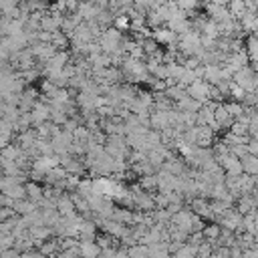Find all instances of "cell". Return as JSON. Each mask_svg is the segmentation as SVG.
<instances>
[{"label":"cell","instance_id":"6da1fadb","mask_svg":"<svg viewBox=\"0 0 258 258\" xmlns=\"http://www.w3.org/2000/svg\"><path fill=\"white\" fill-rule=\"evenodd\" d=\"M254 77H256V71H254L250 64H246V67L238 69V71L232 75V81H234L236 85H240L246 93H250V91H254Z\"/></svg>","mask_w":258,"mask_h":258},{"label":"cell","instance_id":"7a4b0ae2","mask_svg":"<svg viewBox=\"0 0 258 258\" xmlns=\"http://www.w3.org/2000/svg\"><path fill=\"white\" fill-rule=\"evenodd\" d=\"M216 159H218V163L222 165V169H224L226 175H240V173H244V171H242V161H240V157H236L232 151H228V153H224V155H220V157H216Z\"/></svg>","mask_w":258,"mask_h":258},{"label":"cell","instance_id":"3957f363","mask_svg":"<svg viewBox=\"0 0 258 258\" xmlns=\"http://www.w3.org/2000/svg\"><path fill=\"white\" fill-rule=\"evenodd\" d=\"M210 87H212V85H210L208 81H204V79H196L191 85L185 87V91H187L189 97L198 99V101L204 105L206 101H210Z\"/></svg>","mask_w":258,"mask_h":258},{"label":"cell","instance_id":"277c9868","mask_svg":"<svg viewBox=\"0 0 258 258\" xmlns=\"http://www.w3.org/2000/svg\"><path fill=\"white\" fill-rule=\"evenodd\" d=\"M151 38L161 46V44H177V34L173 32V30H169L167 26L163 28V26H157V28H153L151 30Z\"/></svg>","mask_w":258,"mask_h":258},{"label":"cell","instance_id":"5b68a950","mask_svg":"<svg viewBox=\"0 0 258 258\" xmlns=\"http://www.w3.org/2000/svg\"><path fill=\"white\" fill-rule=\"evenodd\" d=\"M54 206H56V210H58L60 216H73V214H79L77 208H75V202H73V198H71L69 194H60V196L56 198Z\"/></svg>","mask_w":258,"mask_h":258},{"label":"cell","instance_id":"8992f818","mask_svg":"<svg viewBox=\"0 0 258 258\" xmlns=\"http://www.w3.org/2000/svg\"><path fill=\"white\" fill-rule=\"evenodd\" d=\"M202 79H204V81H208L210 85L220 83V81L224 79V75H222V64H218V62L204 64V77H202Z\"/></svg>","mask_w":258,"mask_h":258},{"label":"cell","instance_id":"52a82bcc","mask_svg":"<svg viewBox=\"0 0 258 258\" xmlns=\"http://www.w3.org/2000/svg\"><path fill=\"white\" fill-rule=\"evenodd\" d=\"M79 252L81 256H87V258H95L101 254V246L97 244L95 238H87V240H79Z\"/></svg>","mask_w":258,"mask_h":258},{"label":"cell","instance_id":"ba28073f","mask_svg":"<svg viewBox=\"0 0 258 258\" xmlns=\"http://www.w3.org/2000/svg\"><path fill=\"white\" fill-rule=\"evenodd\" d=\"M214 119H216V123L222 127V131H228V127H230L232 121H234V117L228 113V109L224 107V103H218V107L214 109Z\"/></svg>","mask_w":258,"mask_h":258},{"label":"cell","instance_id":"9c48e42d","mask_svg":"<svg viewBox=\"0 0 258 258\" xmlns=\"http://www.w3.org/2000/svg\"><path fill=\"white\" fill-rule=\"evenodd\" d=\"M242 161V171L244 173H250V175H258V155L254 153H246L240 157Z\"/></svg>","mask_w":258,"mask_h":258},{"label":"cell","instance_id":"30bf717a","mask_svg":"<svg viewBox=\"0 0 258 258\" xmlns=\"http://www.w3.org/2000/svg\"><path fill=\"white\" fill-rule=\"evenodd\" d=\"M244 50H246L250 62H256L258 60V38L254 34H246V38H244Z\"/></svg>","mask_w":258,"mask_h":258},{"label":"cell","instance_id":"8fae6325","mask_svg":"<svg viewBox=\"0 0 258 258\" xmlns=\"http://www.w3.org/2000/svg\"><path fill=\"white\" fill-rule=\"evenodd\" d=\"M220 232H222V226L216 220H212V224H204V228H202V234L206 240H216L220 236Z\"/></svg>","mask_w":258,"mask_h":258},{"label":"cell","instance_id":"7c38bea8","mask_svg":"<svg viewBox=\"0 0 258 258\" xmlns=\"http://www.w3.org/2000/svg\"><path fill=\"white\" fill-rule=\"evenodd\" d=\"M139 185H141L143 189H149V191H153V189H157V175H155V173H147V175H139Z\"/></svg>","mask_w":258,"mask_h":258},{"label":"cell","instance_id":"4fadbf2b","mask_svg":"<svg viewBox=\"0 0 258 258\" xmlns=\"http://www.w3.org/2000/svg\"><path fill=\"white\" fill-rule=\"evenodd\" d=\"M113 26H115L117 30L125 32V30H129V26H131V18H129L127 14H115V18H113Z\"/></svg>","mask_w":258,"mask_h":258},{"label":"cell","instance_id":"5bb4252c","mask_svg":"<svg viewBox=\"0 0 258 258\" xmlns=\"http://www.w3.org/2000/svg\"><path fill=\"white\" fill-rule=\"evenodd\" d=\"M244 95H246V91L240 87V85H236L234 81H230V89H228V97L232 99V101H240L242 103V99H244Z\"/></svg>","mask_w":258,"mask_h":258},{"label":"cell","instance_id":"9a60e30c","mask_svg":"<svg viewBox=\"0 0 258 258\" xmlns=\"http://www.w3.org/2000/svg\"><path fill=\"white\" fill-rule=\"evenodd\" d=\"M224 107L228 109V113H230L234 119L244 111V105H242L240 101H232V99H230V101H224Z\"/></svg>","mask_w":258,"mask_h":258},{"label":"cell","instance_id":"2e32d148","mask_svg":"<svg viewBox=\"0 0 258 258\" xmlns=\"http://www.w3.org/2000/svg\"><path fill=\"white\" fill-rule=\"evenodd\" d=\"M26 196H28V198H30L32 202H36V204H38V202H40V200L44 198L42 189H40V187H38L36 183H28V185H26Z\"/></svg>","mask_w":258,"mask_h":258},{"label":"cell","instance_id":"e0dca14e","mask_svg":"<svg viewBox=\"0 0 258 258\" xmlns=\"http://www.w3.org/2000/svg\"><path fill=\"white\" fill-rule=\"evenodd\" d=\"M230 147V151L236 155V157H242V155H246L248 153V143H232V145H228Z\"/></svg>","mask_w":258,"mask_h":258},{"label":"cell","instance_id":"ac0fdd59","mask_svg":"<svg viewBox=\"0 0 258 258\" xmlns=\"http://www.w3.org/2000/svg\"><path fill=\"white\" fill-rule=\"evenodd\" d=\"M175 2H177V6H179V8H183L185 12H194V10L202 4L200 0H175Z\"/></svg>","mask_w":258,"mask_h":258},{"label":"cell","instance_id":"d6986e66","mask_svg":"<svg viewBox=\"0 0 258 258\" xmlns=\"http://www.w3.org/2000/svg\"><path fill=\"white\" fill-rule=\"evenodd\" d=\"M248 153L258 155V133L256 135H250V139H248Z\"/></svg>","mask_w":258,"mask_h":258},{"label":"cell","instance_id":"ffe728a7","mask_svg":"<svg viewBox=\"0 0 258 258\" xmlns=\"http://www.w3.org/2000/svg\"><path fill=\"white\" fill-rule=\"evenodd\" d=\"M56 248H58V242H46L40 246V254H52L56 252Z\"/></svg>","mask_w":258,"mask_h":258},{"label":"cell","instance_id":"44dd1931","mask_svg":"<svg viewBox=\"0 0 258 258\" xmlns=\"http://www.w3.org/2000/svg\"><path fill=\"white\" fill-rule=\"evenodd\" d=\"M254 91L258 93V73H256V77H254Z\"/></svg>","mask_w":258,"mask_h":258},{"label":"cell","instance_id":"7402d4cb","mask_svg":"<svg viewBox=\"0 0 258 258\" xmlns=\"http://www.w3.org/2000/svg\"><path fill=\"white\" fill-rule=\"evenodd\" d=\"M254 109L258 111V97H256V103H254Z\"/></svg>","mask_w":258,"mask_h":258}]
</instances>
